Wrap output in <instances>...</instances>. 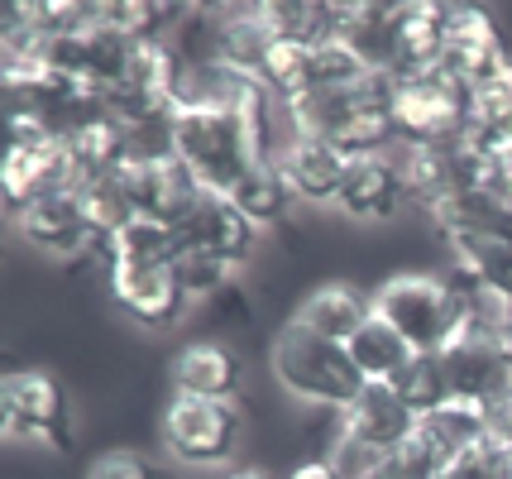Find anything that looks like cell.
<instances>
[{
    "mask_svg": "<svg viewBox=\"0 0 512 479\" xmlns=\"http://www.w3.org/2000/svg\"><path fill=\"white\" fill-rule=\"evenodd\" d=\"M369 72L374 68H369L345 39H326V44L316 48V82H321V87H355Z\"/></svg>",
    "mask_w": 512,
    "mask_h": 479,
    "instance_id": "obj_32",
    "label": "cell"
},
{
    "mask_svg": "<svg viewBox=\"0 0 512 479\" xmlns=\"http://www.w3.org/2000/svg\"><path fill=\"white\" fill-rule=\"evenodd\" d=\"M230 202L245 211L249 221L259 230H278L292 221V211H297V192H292L288 173L278 168V159H259L254 168H249L240 183L225 192Z\"/></svg>",
    "mask_w": 512,
    "mask_h": 479,
    "instance_id": "obj_21",
    "label": "cell"
},
{
    "mask_svg": "<svg viewBox=\"0 0 512 479\" xmlns=\"http://www.w3.org/2000/svg\"><path fill=\"white\" fill-rule=\"evenodd\" d=\"M417 422L422 417L402 403L393 384H364L359 398L345 408V432L364 441L369 451H383V456H393L402 441L417 432Z\"/></svg>",
    "mask_w": 512,
    "mask_h": 479,
    "instance_id": "obj_18",
    "label": "cell"
},
{
    "mask_svg": "<svg viewBox=\"0 0 512 479\" xmlns=\"http://www.w3.org/2000/svg\"><path fill=\"white\" fill-rule=\"evenodd\" d=\"M441 68H446L455 82H465L469 92L512 72V48H508V39H503V29H498V20H493L484 5H455V10H450V39H446Z\"/></svg>",
    "mask_w": 512,
    "mask_h": 479,
    "instance_id": "obj_10",
    "label": "cell"
},
{
    "mask_svg": "<svg viewBox=\"0 0 512 479\" xmlns=\"http://www.w3.org/2000/svg\"><path fill=\"white\" fill-rule=\"evenodd\" d=\"M398 398L407 408L426 417V412H436L441 403H450V384H446V365H441V350H412V360L398 369Z\"/></svg>",
    "mask_w": 512,
    "mask_h": 479,
    "instance_id": "obj_28",
    "label": "cell"
},
{
    "mask_svg": "<svg viewBox=\"0 0 512 479\" xmlns=\"http://www.w3.org/2000/svg\"><path fill=\"white\" fill-rule=\"evenodd\" d=\"M192 317L201 321V336H221V341L240 345L259 331V293L249 288L245 278H235V283L221 288L211 302H201Z\"/></svg>",
    "mask_w": 512,
    "mask_h": 479,
    "instance_id": "obj_26",
    "label": "cell"
},
{
    "mask_svg": "<svg viewBox=\"0 0 512 479\" xmlns=\"http://www.w3.org/2000/svg\"><path fill=\"white\" fill-rule=\"evenodd\" d=\"M345 350H350V360H355V369H359V379H364V384H393V379H398V369L412 360V345L402 341L383 317L364 321V326L355 331V341L345 345Z\"/></svg>",
    "mask_w": 512,
    "mask_h": 479,
    "instance_id": "obj_25",
    "label": "cell"
},
{
    "mask_svg": "<svg viewBox=\"0 0 512 479\" xmlns=\"http://www.w3.org/2000/svg\"><path fill=\"white\" fill-rule=\"evenodd\" d=\"M278 168L288 173L297 202H312V206H335L340 197V183L350 173V154L335 149L331 139H312V135H297L278 154Z\"/></svg>",
    "mask_w": 512,
    "mask_h": 479,
    "instance_id": "obj_19",
    "label": "cell"
},
{
    "mask_svg": "<svg viewBox=\"0 0 512 479\" xmlns=\"http://www.w3.org/2000/svg\"><path fill=\"white\" fill-rule=\"evenodd\" d=\"M77 187V159L63 135H53L44 120H5V154H0V192L5 211L20 216L48 192Z\"/></svg>",
    "mask_w": 512,
    "mask_h": 479,
    "instance_id": "obj_4",
    "label": "cell"
},
{
    "mask_svg": "<svg viewBox=\"0 0 512 479\" xmlns=\"http://www.w3.org/2000/svg\"><path fill=\"white\" fill-rule=\"evenodd\" d=\"M173 230H178L182 250H211L230 269H249L259 259V235H264L225 192H201L197 206Z\"/></svg>",
    "mask_w": 512,
    "mask_h": 479,
    "instance_id": "obj_12",
    "label": "cell"
},
{
    "mask_svg": "<svg viewBox=\"0 0 512 479\" xmlns=\"http://www.w3.org/2000/svg\"><path fill=\"white\" fill-rule=\"evenodd\" d=\"M374 293V317H383L412 350H441L460 331V297L446 274L426 269H398L379 278Z\"/></svg>",
    "mask_w": 512,
    "mask_h": 479,
    "instance_id": "obj_3",
    "label": "cell"
},
{
    "mask_svg": "<svg viewBox=\"0 0 512 479\" xmlns=\"http://www.w3.org/2000/svg\"><path fill=\"white\" fill-rule=\"evenodd\" d=\"M178 159L206 192H230L268 154L235 106H197L178 111Z\"/></svg>",
    "mask_w": 512,
    "mask_h": 479,
    "instance_id": "obj_2",
    "label": "cell"
},
{
    "mask_svg": "<svg viewBox=\"0 0 512 479\" xmlns=\"http://www.w3.org/2000/svg\"><path fill=\"white\" fill-rule=\"evenodd\" d=\"M182 10L187 5H168V0H106L101 20L134 44H163L173 34V24L182 20Z\"/></svg>",
    "mask_w": 512,
    "mask_h": 479,
    "instance_id": "obj_27",
    "label": "cell"
},
{
    "mask_svg": "<svg viewBox=\"0 0 512 479\" xmlns=\"http://www.w3.org/2000/svg\"><path fill=\"white\" fill-rule=\"evenodd\" d=\"M106 293L111 302L144 331H173L192 317L197 307L187 302L173 264H158V269H134V264H115L106 274Z\"/></svg>",
    "mask_w": 512,
    "mask_h": 479,
    "instance_id": "obj_11",
    "label": "cell"
},
{
    "mask_svg": "<svg viewBox=\"0 0 512 479\" xmlns=\"http://www.w3.org/2000/svg\"><path fill=\"white\" fill-rule=\"evenodd\" d=\"M393 125H398L402 144H446L465 130L469 115V87L455 82L446 68L431 72H407L398 77L393 92Z\"/></svg>",
    "mask_w": 512,
    "mask_h": 479,
    "instance_id": "obj_7",
    "label": "cell"
},
{
    "mask_svg": "<svg viewBox=\"0 0 512 479\" xmlns=\"http://www.w3.org/2000/svg\"><path fill=\"white\" fill-rule=\"evenodd\" d=\"M441 365H446V384L450 398H465V403H503L512 388V360L508 345L489 341V336H474V331H455L441 345Z\"/></svg>",
    "mask_w": 512,
    "mask_h": 479,
    "instance_id": "obj_13",
    "label": "cell"
},
{
    "mask_svg": "<svg viewBox=\"0 0 512 479\" xmlns=\"http://www.w3.org/2000/svg\"><path fill=\"white\" fill-rule=\"evenodd\" d=\"M450 10L455 5L446 0H398V29H393V44H398L393 72L398 77L441 68L450 39Z\"/></svg>",
    "mask_w": 512,
    "mask_h": 479,
    "instance_id": "obj_17",
    "label": "cell"
},
{
    "mask_svg": "<svg viewBox=\"0 0 512 479\" xmlns=\"http://www.w3.org/2000/svg\"><path fill=\"white\" fill-rule=\"evenodd\" d=\"M15 230H20L24 245H34L39 254H48L53 264H77V259H91L96 250V226H91L87 206H82V192L77 187H63V192H48L34 206H24L15 216Z\"/></svg>",
    "mask_w": 512,
    "mask_h": 479,
    "instance_id": "obj_9",
    "label": "cell"
},
{
    "mask_svg": "<svg viewBox=\"0 0 512 479\" xmlns=\"http://www.w3.org/2000/svg\"><path fill=\"white\" fill-rule=\"evenodd\" d=\"M77 192H82V206H87L96 235H115L120 226H130L134 216H139V211H134L130 187H125V178H120V168H115V173H101V178H87V183H77Z\"/></svg>",
    "mask_w": 512,
    "mask_h": 479,
    "instance_id": "obj_29",
    "label": "cell"
},
{
    "mask_svg": "<svg viewBox=\"0 0 512 479\" xmlns=\"http://www.w3.org/2000/svg\"><path fill=\"white\" fill-rule=\"evenodd\" d=\"M398 154V149H393ZM393 154H364V159H350V173L340 183V197H335V211L355 226H393L402 216V173Z\"/></svg>",
    "mask_w": 512,
    "mask_h": 479,
    "instance_id": "obj_14",
    "label": "cell"
},
{
    "mask_svg": "<svg viewBox=\"0 0 512 479\" xmlns=\"http://www.w3.org/2000/svg\"><path fill=\"white\" fill-rule=\"evenodd\" d=\"M340 5H345L340 39L355 48L374 72H393V58H398V44H393L398 0H340Z\"/></svg>",
    "mask_w": 512,
    "mask_h": 479,
    "instance_id": "obj_20",
    "label": "cell"
},
{
    "mask_svg": "<svg viewBox=\"0 0 512 479\" xmlns=\"http://www.w3.org/2000/svg\"><path fill=\"white\" fill-rule=\"evenodd\" d=\"M283 479H340V470L331 460H297V465L283 470Z\"/></svg>",
    "mask_w": 512,
    "mask_h": 479,
    "instance_id": "obj_34",
    "label": "cell"
},
{
    "mask_svg": "<svg viewBox=\"0 0 512 479\" xmlns=\"http://www.w3.org/2000/svg\"><path fill=\"white\" fill-rule=\"evenodd\" d=\"M163 384L178 398H216L240 403L249 384V355L221 336H192L178 345V355L163 369Z\"/></svg>",
    "mask_w": 512,
    "mask_h": 479,
    "instance_id": "obj_8",
    "label": "cell"
},
{
    "mask_svg": "<svg viewBox=\"0 0 512 479\" xmlns=\"http://www.w3.org/2000/svg\"><path fill=\"white\" fill-rule=\"evenodd\" d=\"M493 436H498L503 446H512V388L503 403H493Z\"/></svg>",
    "mask_w": 512,
    "mask_h": 479,
    "instance_id": "obj_35",
    "label": "cell"
},
{
    "mask_svg": "<svg viewBox=\"0 0 512 479\" xmlns=\"http://www.w3.org/2000/svg\"><path fill=\"white\" fill-rule=\"evenodd\" d=\"M273 44L278 39H273V29L264 24L259 0H249V5H221V63L230 72L259 77Z\"/></svg>",
    "mask_w": 512,
    "mask_h": 479,
    "instance_id": "obj_23",
    "label": "cell"
},
{
    "mask_svg": "<svg viewBox=\"0 0 512 479\" xmlns=\"http://www.w3.org/2000/svg\"><path fill=\"white\" fill-rule=\"evenodd\" d=\"M268 374L273 384L283 388V398L302 403V408H350L359 398V379L355 360L345 345L326 341L307 331L302 321H278L273 336H268Z\"/></svg>",
    "mask_w": 512,
    "mask_h": 479,
    "instance_id": "obj_1",
    "label": "cell"
},
{
    "mask_svg": "<svg viewBox=\"0 0 512 479\" xmlns=\"http://www.w3.org/2000/svg\"><path fill=\"white\" fill-rule=\"evenodd\" d=\"M0 422L15 441H39L48 451L67 456L72 451V398L67 384L44 365L5 369L0 379Z\"/></svg>",
    "mask_w": 512,
    "mask_h": 479,
    "instance_id": "obj_6",
    "label": "cell"
},
{
    "mask_svg": "<svg viewBox=\"0 0 512 479\" xmlns=\"http://www.w3.org/2000/svg\"><path fill=\"white\" fill-rule=\"evenodd\" d=\"M369 317H374V293H364V288L345 283V278H321V283H312V288L302 293V302H297V312H292V321H302L307 331H316V336H326V341H335V345L355 341V331Z\"/></svg>",
    "mask_w": 512,
    "mask_h": 479,
    "instance_id": "obj_16",
    "label": "cell"
},
{
    "mask_svg": "<svg viewBox=\"0 0 512 479\" xmlns=\"http://www.w3.org/2000/svg\"><path fill=\"white\" fill-rule=\"evenodd\" d=\"M120 178L130 187L134 211L139 216H154L163 226H182V216L197 206V197L206 187L192 178V168L182 159H163V163H120Z\"/></svg>",
    "mask_w": 512,
    "mask_h": 479,
    "instance_id": "obj_15",
    "label": "cell"
},
{
    "mask_svg": "<svg viewBox=\"0 0 512 479\" xmlns=\"http://www.w3.org/2000/svg\"><path fill=\"white\" fill-rule=\"evenodd\" d=\"M173 274H178L187 302H192V307H201V302H211L221 288H230V283L240 278V269H230V264H225V259H216L211 250H178V259H173Z\"/></svg>",
    "mask_w": 512,
    "mask_h": 479,
    "instance_id": "obj_30",
    "label": "cell"
},
{
    "mask_svg": "<svg viewBox=\"0 0 512 479\" xmlns=\"http://www.w3.org/2000/svg\"><path fill=\"white\" fill-rule=\"evenodd\" d=\"M82 479H168L158 470V460L139 446H106L101 456L87 465Z\"/></svg>",
    "mask_w": 512,
    "mask_h": 479,
    "instance_id": "obj_31",
    "label": "cell"
},
{
    "mask_svg": "<svg viewBox=\"0 0 512 479\" xmlns=\"http://www.w3.org/2000/svg\"><path fill=\"white\" fill-rule=\"evenodd\" d=\"M225 479H283V475H273L268 465H235Z\"/></svg>",
    "mask_w": 512,
    "mask_h": 479,
    "instance_id": "obj_36",
    "label": "cell"
},
{
    "mask_svg": "<svg viewBox=\"0 0 512 479\" xmlns=\"http://www.w3.org/2000/svg\"><path fill=\"white\" fill-rule=\"evenodd\" d=\"M422 432L431 436V446H436L450 465V460L469 456L474 446L493 441V408H484V403H465V398H450V403H441L436 412H426Z\"/></svg>",
    "mask_w": 512,
    "mask_h": 479,
    "instance_id": "obj_22",
    "label": "cell"
},
{
    "mask_svg": "<svg viewBox=\"0 0 512 479\" xmlns=\"http://www.w3.org/2000/svg\"><path fill=\"white\" fill-rule=\"evenodd\" d=\"M446 470H450V479H512V446H503L493 436L484 446H474L469 456L450 460Z\"/></svg>",
    "mask_w": 512,
    "mask_h": 479,
    "instance_id": "obj_33",
    "label": "cell"
},
{
    "mask_svg": "<svg viewBox=\"0 0 512 479\" xmlns=\"http://www.w3.org/2000/svg\"><path fill=\"white\" fill-rule=\"evenodd\" d=\"M259 87H264L278 106H297L307 92H316V48L292 44V39H278L268 48L264 68H259Z\"/></svg>",
    "mask_w": 512,
    "mask_h": 479,
    "instance_id": "obj_24",
    "label": "cell"
},
{
    "mask_svg": "<svg viewBox=\"0 0 512 479\" xmlns=\"http://www.w3.org/2000/svg\"><path fill=\"white\" fill-rule=\"evenodd\" d=\"M158 441L182 465H225L245 441V408L216 398H178L168 393L158 408Z\"/></svg>",
    "mask_w": 512,
    "mask_h": 479,
    "instance_id": "obj_5",
    "label": "cell"
}]
</instances>
